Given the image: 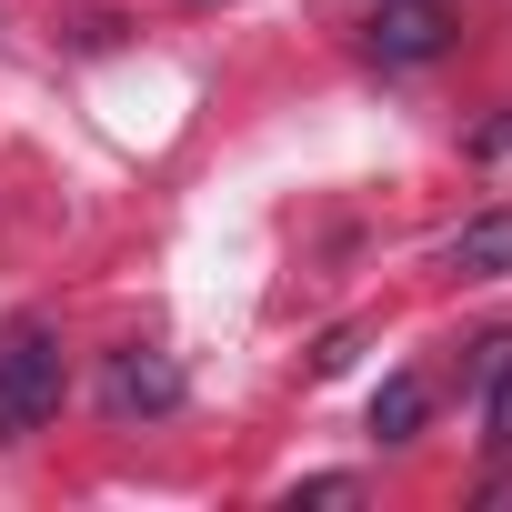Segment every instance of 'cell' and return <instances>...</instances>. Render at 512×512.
<instances>
[{"label": "cell", "mask_w": 512, "mask_h": 512, "mask_svg": "<svg viewBox=\"0 0 512 512\" xmlns=\"http://www.w3.org/2000/svg\"><path fill=\"white\" fill-rule=\"evenodd\" d=\"M352 492H362L352 472H312V482H292V502H352Z\"/></svg>", "instance_id": "7"}, {"label": "cell", "mask_w": 512, "mask_h": 512, "mask_svg": "<svg viewBox=\"0 0 512 512\" xmlns=\"http://www.w3.org/2000/svg\"><path fill=\"white\" fill-rule=\"evenodd\" d=\"M422 412H432V392H422L412 372H392V382L372 392V432H382V442H412V432H422Z\"/></svg>", "instance_id": "6"}, {"label": "cell", "mask_w": 512, "mask_h": 512, "mask_svg": "<svg viewBox=\"0 0 512 512\" xmlns=\"http://www.w3.org/2000/svg\"><path fill=\"white\" fill-rule=\"evenodd\" d=\"M372 51H382L392 71L432 61V51H442V0H382V11H372Z\"/></svg>", "instance_id": "3"}, {"label": "cell", "mask_w": 512, "mask_h": 512, "mask_svg": "<svg viewBox=\"0 0 512 512\" xmlns=\"http://www.w3.org/2000/svg\"><path fill=\"white\" fill-rule=\"evenodd\" d=\"M61 412V332L51 322H11V342H0V432H41Z\"/></svg>", "instance_id": "1"}, {"label": "cell", "mask_w": 512, "mask_h": 512, "mask_svg": "<svg viewBox=\"0 0 512 512\" xmlns=\"http://www.w3.org/2000/svg\"><path fill=\"white\" fill-rule=\"evenodd\" d=\"M442 262H452L462 282H502V272H512V211H472V221L442 241Z\"/></svg>", "instance_id": "4"}, {"label": "cell", "mask_w": 512, "mask_h": 512, "mask_svg": "<svg viewBox=\"0 0 512 512\" xmlns=\"http://www.w3.org/2000/svg\"><path fill=\"white\" fill-rule=\"evenodd\" d=\"M472 392H482V422H492V442L512 452V332H492V342L472 352Z\"/></svg>", "instance_id": "5"}, {"label": "cell", "mask_w": 512, "mask_h": 512, "mask_svg": "<svg viewBox=\"0 0 512 512\" xmlns=\"http://www.w3.org/2000/svg\"><path fill=\"white\" fill-rule=\"evenodd\" d=\"M181 402V362L171 352H111L101 372V412L111 422H141V412H171Z\"/></svg>", "instance_id": "2"}]
</instances>
